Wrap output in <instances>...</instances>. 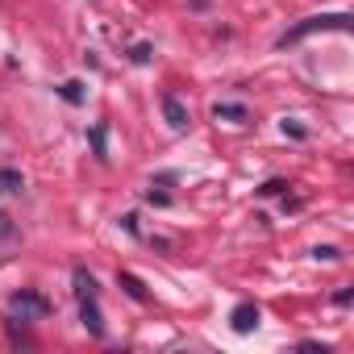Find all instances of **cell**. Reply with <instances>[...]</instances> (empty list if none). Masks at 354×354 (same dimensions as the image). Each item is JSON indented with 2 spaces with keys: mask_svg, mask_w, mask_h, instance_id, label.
I'll return each mask as SVG.
<instances>
[{
  "mask_svg": "<svg viewBox=\"0 0 354 354\" xmlns=\"http://www.w3.org/2000/svg\"><path fill=\"white\" fill-rule=\"evenodd\" d=\"M162 117H167V125H171L175 133H184V129L192 125V113H188V104H184L180 96H171V92L162 96Z\"/></svg>",
  "mask_w": 354,
  "mask_h": 354,
  "instance_id": "cell-3",
  "label": "cell"
},
{
  "mask_svg": "<svg viewBox=\"0 0 354 354\" xmlns=\"http://www.w3.org/2000/svg\"><path fill=\"white\" fill-rule=\"evenodd\" d=\"M117 283L125 288V296H129V300H138V304H150V292H146V283H142L133 271H117Z\"/></svg>",
  "mask_w": 354,
  "mask_h": 354,
  "instance_id": "cell-7",
  "label": "cell"
},
{
  "mask_svg": "<svg viewBox=\"0 0 354 354\" xmlns=\"http://www.w3.org/2000/svg\"><path fill=\"white\" fill-rule=\"evenodd\" d=\"M129 59H133V63H150V59H154V46H150V42H138V46L129 50Z\"/></svg>",
  "mask_w": 354,
  "mask_h": 354,
  "instance_id": "cell-13",
  "label": "cell"
},
{
  "mask_svg": "<svg viewBox=\"0 0 354 354\" xmlns=\"http://www.w3.org/2000/svg\"><path fill=\"white\" fill-rule=\"evenodd\" d=\"M21 188H26V175L13 171V167H0V192H5V196H17Z\"/></svg>",
  "mask_w": 354,
  "mask_h": 354,
  "instance_id": "cell-9",
  "label": "cell"
},
{
  "mask_svg": "<svg viewBox=\"0 0 354 354\" xmlns=\"http://www.w3.org/2000/svg\"><path fill=\"white\" fill-rule=\"evenodd\" d=\"M192 5H196V9H209V0H192Z\"/></svg>",
  "mask_w": 354,
  "mask_h": 354,
  "instance_id": "cell-21",
  "label": "cell"
},
{
  "mask_svg": "<svg viewBox=\"0 0 354 354\" xmlns=\"http://www.w3.org/2000/svg\"><path fill=\"white\" fill-rule=\"evenodd\" d=\"M71 283H75V296H80V300H84V296H100L96 275H92L88 267H75V271H71Z\"/></svg>",
  "mask_w": 354,
  "mask_h": 354,
  "instance_id": "cell-8",
  "label": "cell"
},
{
  "mask_svg": "<svg viewBox=\"0 0 354 354\" xmlns=\"http://www.w3.org/2000/svg\"><path fill=\"white\" fill-rule=\"evenodd\" d=\"M296 350H308V354H329V346H325V342H300Z\"/></svg>",
  "mask_w": 354,
  "mask_h": 354,
  "instance_id": "cell-20",
  "label": "cell"
},
{
  "mask_svg": "<svg viewBox=\"0 0 354 354\" xmlns=\"http://www.w3.org/2000/svg\"><path fill=\"white\" fill-rule=\"evenodd\" d=\"M288 188H292L288 180H267V184L259 188V196H288Z\"/></svg>",
  "mask_w": 354,
  "mask_h": 354,
  "instance_id": "cell-12",
  "label": "cell"
},
{
  "mask_svg": "<svg viewBox=\"0 0 354 354\" xmlns=\"http://www.w3.org/2000/svg\"><path fill=\"white\" fill-rule=\"evenodd\" d=\"M13 230H17V225H13V217H9V213H0V242H9V238H13Z\"/></svg>",
  "mask_w": 354,
  "mask_h": 354,
  "instance_id": "cell-14",
  "label": "cell"
},
{
  "mask_svg": "<svg viewBox=\"0 0 354 354\" xmlns=\"http://www.w3.org/2000/svg\"><path fill=\"white\" fill-rule=\"evenodd\" d=\"M50 313H55V304H50L42 292H34V288H21V292L9 296V317H13V321H42V317H50Z\"/></svg>",
  "mask_w": 354,
  "mask_h": 354,
  "instance_id": "cell-2",
  "label": "cell"
},
{
  "mask_svg": "<svg viewBox=\"0 0 354 354\" xmlns=\"http://www.w3.org/2000/svg\"><path fill=\"white\" fill-rule=\"evenodd\" d=\"M146 205H158V209H167V205H171V196H167V192H154V188H150V192H146Z\"/></svg>",
  "mask_w": 354,
  "mask_h": 354,
  "instance_id": "cell-17",
  "label": "cell"
},
{
  "mask_svg": "<svg viewBox=\"0 0 354 354\" xmlns=\"http://www.w3.org/2000/svg\"><path fill=\"white\" fill-rule=\"evenodd\" d=\"M283 133H288V138H296V142H300V138H308V129H304L300 121H283Z\"/></svg>",
  "mask_w": 354,
  "mask_h": 354,
  "instance_id": "cell-15",
  "label": "cell"
},
{
  "mask_svg": "<svg viewBox=\"0 0 354 354\" xmlns=\"http://www.w3.org/2000/svg\"><path fill=\"white\" fill-rule=\"evenodd\" d=\"M88 142H92V154H96V158H109V154H104V142H109V125H104V121L88 129Z\"/></svg>",
  "mask_w": 354,
  "mask_h": 354,
  "instance_id": "cell-10",
  "label": "cell"
},
{
  "mask_svg": "<svg viewBox=\"0 0 354 354\" xmlns=\"http://www.w3.org/2000/svg\"><path fill=\"white\" fill-rule=\"evenodd\" d=\"M213 117H217V121H230V125H246V121H250V109L238 104V100H217V104H213Z\"/></svg>",
  "mask_w": 354,
  "mask_h": 354,
  "instance_id": "cell-6",
  "label": "cell"
},
{
  "mask_svg": "<svg viewBox=\"0 0 354 354\" xmlns=\"http://www.w3.org/2000/svg\"><path fill=\"white\" fill-rule=\"evenodd\" d=\"M121 230H125V234H133V238H142V230H138V217H133V213H125V217H121Z\"/></svg>",
  "mask_w": 354,
  "mask_h": 354,
  "instance_id": "cell-18",
  "label": "cell"
},
{
  "mask_svg": "<svg viewBox=\"0 0 354 354\" xmlns=\"http://www.w3.org/2000/svg\"><path fill=\"white\" fill-rule=\"evenodd\" d=\"M59 96H63L67 104H84V96H88V92H84V84H80V80H67V84H59Z\"/></svg>",
  "mask_w": 354,
  "mask_h": 354,
  "instance_id": "cell-11",
  "label": "cell"
},
{
  "mask_svg": "<svg viewBox=\"0 0 354 354\" xmlns=\"http://www.w3.org/2000/svg\"><path fill=\"white\" fill-rule=\"evenodd\" d=\"M80 321L92 337H104V313H100V300L96 296H84L80 300Z\"/></svg>",
  "mask_w": 354,
  "mask_h": 354,
  "instance_id": "cell-5",
  "label": "cell"
},
{
  "mask_svg": "<svg viewBox=\"0 0 354 354\" xmlns=\"http://www.w3.org/2000/svg\"><path fill=\"white\" fill-rule=\"evenodd\" d=\"M313 254H317V259H325V263H337V259H342V250H337V246H317Z\"/></svg>",
  "mask_w": 354,
  "mask_h": 354,
  "instance_id": "cell-16",
  "label": "cell"
},
{
  "mask_svg": "<svg viewBox=\"0 0 354 354\" xmlns=\"http://www.w3.org/2000/svg\"><path fill=\"white\" fill-rule=\"evenodd\" d=\"M350 300H354V292H350V288H337V292H333V304H337V308H346Z\"/></svg>",
  "mask_w": 354,
  "mask_h": 354,
  "instance_id": "cell-19",
  "label": "cell"
},
{
  "mask_svg": "<svg viewBox=\"0 0 354 354\" xmlns=\"http://www.w3.org/2000/svg\"><path fill=\"white\" fill-rule=\"evenodd\" d=\"M325 30H350V13H317V17H304L300 26H292V30L279 38V46H296V42H304L308 34H325Z\"/></svg>",
  "mask_w": 354,
  "mask_h": 354,
  "instance_id": "cell-1",
  "label": "cell"
},
{
  "mask_svg": "<svg viewBox=\"0 0 354 354\" xmlns=\"http://www.w3.org/2000/svg\"><path fill=\"white\" fill-rule=\"evenodd\" d=\"M230 329H234V333H254V329H259V304H254V300L234 304V313H230Z\"/></svg>",
  "mask_w": 354,
  "mask_h": 354,
  "instance_id": "cell-4",
  "label": "cell"
}]
</instances>
